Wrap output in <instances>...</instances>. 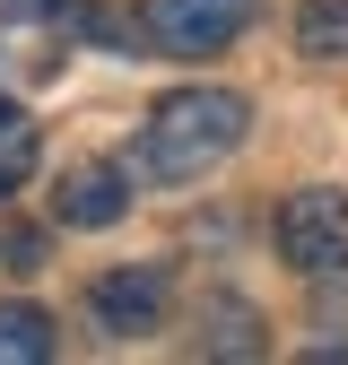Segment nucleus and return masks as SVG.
Wrapping results in <instances>:
<instances>
[{
	"mask_svg": "<svg viewBox=\"0 0 348 365\" xmlns=\"http://www.w3.org/2000/svg\"><path fill=\"white\" fill-rule=\"evenodd\" d=\"M252 26V0H140V35L148 53H174V61H209Z\"/></svg>",
	"mask_w": 348,
	"mask_h": 365,
	"instance_id": "3",
	"label": "nucleus"
},
{
	"mask_svg": "<svg viewBox=\"0 0 348 365\" xmlns=\"http://www.w3.org/2000/svg\"><path fill=\"white\" fill-rule=\"evenodd\" d=\"M26 174H35V122H26L9 96H0V200H9Z\"/></svg>",
	"mask_w": 348,
	"mask_h": 365,
	"instance_id": "8",
	"label": "nucleus"
},
{
	"mask_svg": "<svg viewBox=\"0 0 348 365\" xmlns=\"http://www.w3.org/2000/svg\"><path fill=\"white\" fill-rule=\"evenodd\" d=\"M165 296H174L165 261H122V269H105V279L87 287V313H96L105 339H148L165 322Z\"/></svg>",
	"mask_w": 348,
	"mask_h": 365,
	"instance_id": "4",
	"label": "nucleus"
},
{
	"mask_svg": "<svg viewBox=\"0 0 348 365\" xmlns=\"http://www.w3.org/2000/svg\"><path fill=\"white\" fill-rule=\"evenodd\" d=\"M122 209H130V182H122V165H105V157H78V165H61V182H53V217L61 226H122Z\"/></svg>",
	"mask_w": 348,
	"mask_h": 365,
	"instance_id": "5",
	"label": "nucleus"
},
{
	"mask_svg": "<svg viewBox=\"0 0 348 365\" xmlns=\"http://www.w3.org/2000/svg\"><path fill=\"white\" fill-rule=\"evenodd\" d=\"M53 356V313L44 304H0V365H44Z\"/></svg>",
	"mask_w": 348,
	"mask_h": 365,
	"instance_id": "6",
	"label": "nucleus"
},
{
	"mask_svg": "<svg viewBox=\"0 0 348 365\" xmlns=\"http://www.w3.org/2000/svg\"><path fill=\"white\" fill-rule=\"evenodd\" d=\"M296 53L304 61H348V0H304L296 9Z\"/></svg>",
	"mask_w": 348,
	"mask_h": 365,
	"instance_id": "7",
	"label": "nucleus"
},
{
	"mask_svg": "<svg viewBox=\"0 0 348 365\" xmlns=\"http://www.w3.org/2000/svg\"><path fill=\"white\" fill-rule=\"evenodd\" d=\"M252 130V105L235 96V87H174V96L140 122V165L157 182H200L218 174Z\"/></svg>",
	"mask_w": 348,
	"mask_h": 365,
	"instance_id": "1",
	"label": "nucleus"
},
{
	"mask_svg": "<svg viewBox=\"0 0 348 365\" xmlns=\"http://www.w3.org/2000/svg\"><path fill=\"white\" fill-rule=\"evenodd\" d=\"M270 244H279V261L296 269V279H348V192L339 182H304V192H287L279 200V217H270Z\"/></svg>",
	"mask_w": 348,
	"mask_h": 365,
	"instance_id": "2",
	"label": "nucleus"
}]
</instances>
